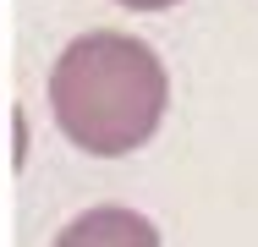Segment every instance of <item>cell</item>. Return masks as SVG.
Masks as SVG:
<instances>
[{
  "instance_id": "obj_1",
  "label": "cell",
  "mask_w": 258,
  "mask_h": 247,
  "mask_svg": "<svg viewBox=\"0 0 258 247\" xmlns=\"http://www.w3.org/2000/svg\"><path fill=\"white\" fill-rule=\"evenodd\" d=\"M165 60L132 33H83L60 49L50 72L55 127L94 159H121L143 148L165 121Z\"/></svg>"
},
{
  "instance_id": "obj_2",
  "label": "cell",
  "mask_w": 258,
  "mask_h": 247,
  "mask_svg": "<svg viewBox=\"0 0 258 247\" xmlns=\"http://www.w3.org/2000/svg\"><path fill=\"white\" fill-rule=\"evenodd\" d=\"M55 247H159V231L138 214V209H88V214H77Z\"/></svg>"
},
{
  "instance_id": "obj_3",
  "label": "cell",
  "mask_w": 258,
  "mask_h": 247,
  "mask_svg": "<svg viewBox=\"0 0 258 247\" xmlns=\"http://www.w3.org/2000/svg\"><path fill=\"white\" fill-rule=\"evenodd\" d=\"M115 6H126V11H165V6H176V0H115Z\"/></svg>"
}]
</instances>
